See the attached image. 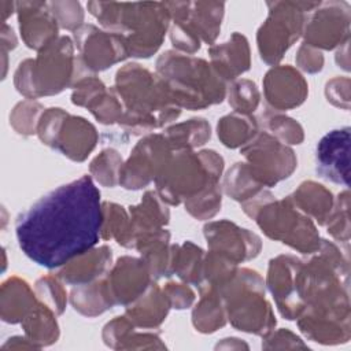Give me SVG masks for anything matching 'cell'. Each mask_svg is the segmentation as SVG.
<instances>
[{
  "label": "cell",
  "mask_w": 351,
  "mask_h": 351,
  "mask_svg": "<svg viewBox=\"0 0 351 351\" xmlns=\"http://www.w3.org/2000/svg\"><path fill=\"white\" fill-rule=\"evenodd\" d=\"M289 197L303 214L315 219L319 225L326 223L335 204L332 192L314 181H306L300 184Z\"/></svg>",
  "instance_id": "obj_26"
},
{
  "label": "cell",
  "mask_w": 351,
  "mask_h": 351,
  "mask_svg": "<svg viewBox=\"0 0 351 351\" xmlns=\"http://www.w3.org/2000/svg\"><path fill=\"white\" fill-rule=\"evenodd\" d=\"M156 74L181 108L200 110L221 103L226 82L204 59L167 51L156 60Z\"/></svg>",
  "instance_id": "obj_4"
},
{
  "label": "cell",
  "mask_w": 351,
  "mask_h": 351,
  "mask_svg": "<svg viewBox=\"0 0 351 351\" xmlns=\"http://www.w3.org/2000/svg\"><path fill=\"white\" fill-rule=\"evenodd\" d=\"M221 186L213 184L185 202V210L197 219L213 218L221 207Z\"/></svg>",
  "instance_id": "obj_38"
},
{
  "label": "cell",
  "mask_w": 351,
  "mask_h": 351,
  "mask_svg": "<svg viewBox=\"0 0 351 351\" xmlns=\"http://www.w3.org/2000/svg\"><path fill=\"white\" fill-rule=\"evenodd\" d=\"M259 97L261 95L255 82L250 80L234 81L229 86V104L236 112H254L259 104Z\"/></svg>",
  "instance_id": "obj_39"
},
{
  "label": "cell",
  "mask_w": 351,
  "mask_h": 351,
  "mask_svg": "<svg viewBox=\"0 0 351 351\" xmlns=\"http://www.w3.org/2000/svg\"><path fill=\"white\" fill-rule=\"evenodd\" d=\"M210 125L204 118H192L166 129L163 133L171 151L192 149L210 138Z\"/></svg>",
  "instance_id": "obj_30"
},
{
  "label": "cell",
  "mask_w": 351,
  "mask_h": 351,
  "mask_svg": "<svg viewBox=\"0 0 351 351\" xmlns=\"http://www.w3.org/2000/svg\"><path fill=\"white\" fill-rule=\"evenodd\" d=\"M350 192L348 189H344L339 193V196L335 199V204L332 208V213L326 221V229L328 233L337 241L344 243L348 245L350 241Z\"/></svg>",
  "instance_id": "obj_37"
},
{
  "label": "cell",
  "mask_w": 351,
  "mask_h": 351,
  "mask_svg": "<svg viewBox=\"0 0 351 351\" xmlns=\"http://www.w3.org/2000/svg\"><path fill=\"white\" fill-rule=\"evenodd\" d=\"M243 210L254 218L262 232L291 248L311 255L319 248V233L310 217L303 214L291 200H274L267 191H261L252 199L243 202Z\"/></svg>",
  "instance_id": "obj_5"
},
{
  "label": "cell",
  "mask_w": 351,
  "mask_h": 351,
  "mask_svg": "<svg viewBox=\"0 0 351 351\" xmlns=\"http://www.w3.org/2000/svg\"><path fill=\"white\" fill-rule=\"evenodd\" d=\"M321 1L267 3L269 15L261 25L256 41L261 58L267 64H277L289 47L302 36L306 19Z\"/></svg>",
  "instance_id": "obj_9"
},
{
  "label": "cell",
  "mask_w": 351,
  "mask_h": 351,
  "mask_svg": "<svg viewBox=\"0 0 351 351\" xmlns=\"http://www.w3.org/2000/svg\"><path fill=\"white\" fill-rule=\"evenodd\" d=\"M348 44L350 40L346 41L343 45H340L337 53H336V63L339 64V67L344 69L346 71L350 70V59H348Z\"/></svg>",
  "instance_id": "obj_45"
},
{
  "label": "cell",
  "mask_w": 351,
  "mask_h": 351,
  "mask_svg": "<svg viewBox=\"0 0 351 351\" xmlns=\"http://www.w3.org/2000/svg\"><path fill=\"white\" fill-rule=\"evenodd\" d=\"M111 248L101 245L90 248L60 267L58 277L70 285H82L106 276L111 266Z\"/></svg>",
  "instance_id": "obj_23"
},
{
  "label": "cell",
  "mask_w": 351,
  "mask_h": 351,
  "mask_svg": "<svg viewBox=\"0 0 351 351\" xmlns=\"http://www.w3.org/2000/svg\"><path fill=\"white\" fill-rule=\"evenodd\" d=\"M70 302L78 313L88 317L99 315L115 304L111 298L106 276L89 284L77 285V288L71 291Z\"/></svg>",
  "instance_id": "obj_27"
},
{
  "label": "cell",
  "mask_w": 351,
  "mask_h": 351,
  "mask_svg": "<svg viewBox=\"0 0 351 351\" xmlns=\"http://www.w3.org/2000/svg\"><path fill=\"white\" fill-rule=\"evenodd\" d=\"M350 78L336 77L326 82L325 96L329 103L341 110H350Z\"/></svg>",
  "instance_id": "obj_42"
},
{
  "label": "cell",
  "mask_w": 351,
  "mask_h": 351,
  "mask_svg": "<svg viewBox=\"0 0 351 351\" xmlns=\"http://www.w3.org/2000/svg\"><path fill=\"white\" fill-rule=\"evenodd\" d=\"M200 289V302L196 304L192 321L196 330L203 333L215 332L218 328H222L226 322V313L222 303V299L215 289L199 288Z\"/></svg>",
  "instance_id": "obj_28"
},
{
  "label": "cell",
  "mask_w": 351,
  "mask_h": 351,
  "mask_svg": "<svg viewBox=\"0 0 351 351\" xmlns=\"http://www.w3.org/2000/svg\"><path fill=\"white\" fill-rule=\"evenodd\" d=\"M56 314L44 303H37L25 317V330L29 339L40 343V346L51 344L59 337V326Z\"/></svg>",
  "instance_id": "obj_32"
},
{
  "label": "cell",
  "mask_w": 351,
  "mask_h": 351,
  "mask_svg": "<svg viewBox=\"0 0 351 351\" xmlns=\"http://www.w3.org/2000/svg\"><path fill=\"white\" fill-rule=\"evenodd\" d=\"M296 63L302 70L307 73H318L324 67V56L318 49L302 44L298 49Z\"/></svg>",
  "instance_id": "obj_44"
},
{
  "label": "cell",
  "mask_w": 351,
  "mask_h": 351,
  "mask_svg": "<svg viewBox=\"0 0 351 351\" xmlns=\"http://www.w3.org/2000/svg\"><path fill=\"white\" fill-rule=\"evenodd\" d=\"M125 112L118 122L132 134H144L170 123L181 114L158 74L137 63L118 70L115 86Z\"/></svg>",
  "instance_id": "obj_2"
},
{
  "label": "cell",
  "mask_w": 351,
  "mask_h": 351,
  "mask_svg": "<svg viewBox=\"0 0 351 351\" xmlns=\"http://www.w3.org/2000/svg\"><path fill=\"white\" fill-rule=\"evenodd\" d=\"M106 280L114 303L129 306L152 284V274L143 258L122 256L106 274Z\"/></svg>",
  "instance_id": "obj_19"
},
{
  "label": "cell",
  "mask_w": 351,
  "mask_h": 351,
  "mask_svg": "<svg viewBox=\"0 0 351 351\" xmlns=\"http://www.w3.org/2000/svg\"><path fill=\"white\" fill-rule=\"evenodd\" d=\"M262 185L252 177L247 163H236L223 178V191L232 199L247 202L259 193Z\"/></svg>",
  "instance_id": "obj_34"
},
{
  "label": "cell",
  "mask_w": 351,
  "mask_h": 351,
  "mask_svg": "<svg viewBox=\"0 0 351 351\" xmlns=\"http://www.w3.org/2000/svg\"><path fill=\"white\" fill-rule=\"evenodd\" d=\"M211 66L225 81H233L250 69V47L247 38L233 33L229 41L211 45L208 49Z\"/></svg>",
  "instance_id": "obj_22"
},
{
  "label": "cell",
  "mask_w": 351,
  "mask_h": 351,
  "mask_svg": "<svg viewBox=\"0 0 351 351\" xmlns=\"http://www.w3.org/2000/svg\"><path fill=\"white\" fill-rule=\"evenodd\" d=\"M262 125L273 133V137L284 144H300L304 138L303 128L299 122L274 110H267L262 114Z\"/></svg>",
  "instance_id": "obj_35"
},
{
  "label": "cell",
  "mask_w": 351,
  "mask_h": 351,
  "mask_svg": "<svg viewBox=\"0 0 351 351\" xmlns=\"http://www.w3.org/2000/svg\"><path fill=\"white\" fill-rule=\"evenodd\" d=\"M169 308L170 303L163 289L156 284H151L137 300L126 307V317L133 325L155 328L166 318Z\"/></svg>",
  "instance_id": "obj_25"
},
{
  "label": "cell",
  "mask_w": 351,
  "mask_h": 351,
  "mask_svg": "<svg viewBox=\"0 0 351 351\" xmlns=\"http://www.w3.org/2000/svg\"><path fill=\"white\" fill-rule=\"evenodd\" d=\"M77 81L78 62L74 43L67 36L43 48L37 59L21 63L15 74L16 89L30 99L59 93Z\"/></svg>",
  "instance_id": "obj_7"
},
{
  "label": "cell",
  "mask_w": 351,
  "mask_h": 351,
  "mask_svg": "<svg viewBox=\"0 0 351 351\" xmlns=\"http://www.w3.org/2000/svg\"><path fill=\"white\" fill-rule=\"evenodd\" d=\"M171 148L163 134H148L140 140L119 171V184L126 189H140L155 181Z\"/></svg>",
  "instance_id": "obj_14"
},
{
  "label": "cell",
  "mask_w": 351,
  "mask_h": 351,
  "mask_svg": "<svg viewBox=\"0 0 351 351\" xmlns=\"http://www.w3.org/2000/svg\"><path fill=\"white\" fill-rule=\"evenodd\" d=\"M78 60L88 73L101 71L129 56L128 41L123 34L104 32L95 25H82L74 32Z\"/></svg>",
  "instance_id": "obj_13"
},
{
  "label": "cell",
  "mask_w": 351,
  "mask_h": 351,
  "mask_svg": "<svg viewBox=\"0 0 351 351\" xmlns=\"http://www.w3.org/2000/svg\"><path fill=\"white\" fill-rule=\"evenodd\" d=\"M223 169V159L213 149L171 151L170 158L158 174L156 192L165 203L180 204L217 184Z\"/></svg>",
  "instance_id": "obj_6"
},
{
  "label": "cell",
  "mask_w": 351,
  "mask_h": 351,
  "mask_svg": "<svg viewBox=\"0 0 351 351\" xmlns=\"http://www.w3.org/2000/svg\"><path fill=\"white\" fill-rule=\"evenodd\" d=\"M350 126L330 130L317 144L315 171L319 177L350 186Z\"/></svg>",
  "instance_id": "obj_17"
},
{
  "label": "cell",
  "mask_w": 351,
  "mask_h": 351,
  "mask_svg": "<svg viewBox=\"0 0 351 351\" xmlns=\"http://www.w3.org/2000/svg\"><path fill=\"white\" fill-rule=\"evenodd\" d=\"M163 292L170 303V307L178 308V310L189 307L195 300V293L186 284L169 282L163 288Z\"/></svg>",
  "instance_id": "obj_43"
},
{
  "label": "cell",
  "mask_w": 351,
  "mask_h": 351,
  "mask_svg": "<svg viewBox=\"0 0 351 351\" xmlns=\"http://www.w3.org/2000/svg\"><path fill=\"white\" fill-rule=\"evenodd\" d=\"M129 214L136 241L148 233L163 229L170 217L165 202L155 191L145 192L140 204L130 207Z\"/></svg>",
  "instance_id": "obj_24"
},
{
  "label": "cell",
  "mask_w": 351,
  "mask_h": 351,
  "mask_svg": "<svg viewBox=\"0 0 351 351\" xmlns=\"http://www.w3.org/2000/svg\"><path fill=\"white\" fill-rule=\"evenodd\" d=\"M226 318L239 330L255 335L270 333L276 318L265 299L263 280L255 270L237 269L233 278L218 289Z\"/></svg>",
  "instance_id": "obj_8"
},
{
  "label": "cell",
  "mask_w": 351,
  "mask_h": 351,
  "mask_svg": "<svg viewBox=\"0 0 351 351\" xmlns=\"http://www.w3.org/2000/svg\"><path fill=\"white\" fill-rule=\"evenodd\" d=\"M252 177L263 186L288 178L298 166L295 152L267 132L258 133L241 148Z\"/></svg>",
  "instance_id": "obj_11"
},
{
  "label": "cell",
  "mask_w": 351,
  "mask_h": 351,
  "mask_svg": "<svg viewBox=\"0 0 351 351\" xmlns=\"http://www.w3.org/2000/svg\"><path fill=\"white\" fill-rule=\"evenodd\" d=\"M351 5L347 1H321L307 16L304 44L315 49H333L350 40Z\"/></svg>",
  "instance_id": "obj_12"
},
{
  "label": "cell",
  "mask_w": 351,
  "mask_h": 351,
  "mask_svg": "<svg viewBox=\"0 0 351 351\" xmlns=\"http://www.w3.org/2000/svg\"><path fill=\"white\" fill-rule=\"evenodd\" d=\"M16 7L19 11L21 34L29 48L41 51L59 38V25L52 15L48 3L23 1L18 3Z\"/></svg>",
  "instance_id": "obj_21"
},
{
  "label": "cell",
  "mask_w": 351,
  "mask_h": 351,
  "mask_svg": "<svg viewBox=\"0 0 351 351\" xmlns=\"http://www.w3.org/2000/svg\"><path fill=\"white\" fill-rule=\"evenodd\" d=\"M204 252L200 247L191 241H185L181 247L176 245L173 259V273H176L186 284H200L203 270Z\"/></svg>",
  "instance_id": "obj_33"
},
{
  "label": "cell",
  "mask_w": 351,
  "mask_h": 351,
  "mask_svg": "<svg viewBox=\"0 0 351 351\" xmlns=\"http://www.w3.org/2000/svg\"><path fill=\"white\" fill-rule=\"evenodd\" d=\"M88 10L101 26L123 34L129 55L136 58H149L158 51L171 21L165 3L89 1Z\"/></svg>",
  "instance_id": "obj_3"
},
{
  "label": "cell",
  "mask_w": 351,
  "mask_h": 351,
  "mask_svg": "<svg viewBox=\"0 0 351 351\" xmlns=\"http://www.w3.org/2000/svg\"><path fill=\"white\" fill-rule=\"evenodd\" d=\"M303 262L292 255H280L269 262L267 287L278 311L287 319H296L304 310L302 296Z\"/></svg>",
  "instance_id": "obj_15"
},
{
  "label": "cell",
  "mask_w": 351,
  "mask_h": 351,
  "mask_svg": "<svg viewBox=\"0 0 351 351\" xmlns=\"http://www.w3.org/2000/svg\"><path fill=\"white\" fill-rule=\"evenodd\" d=\"M173 26L180 27L197 41L213 44L219 34L225 4L217 1L165 3Z\"/></svg>",
  "instance_id": "obj_16"
},
{
  "label": "cell",
  "mask_w": 351,
  "mask_h": 351,
  "mask_svg": "<svg viewBox=\"0 0 351 351\" xmlns=\"http://www.w3.org/2000/svg\"><path fill=\"white\" fill-rule=\"evenodd\" d=\"M204 237L211 251L223 254L236 263L255 258L262 247L259 236L229 221L207 223Z\"/></svg>",
  "instance_id": "obj_18"
},
{
  "label": "cell",
  "mask_w": 351,
  "mask_h": 351,
  "mask_svg": "<svg viewBox=\"0 0 351 351\" xmlns=\"http://www.w3.org/2000/svg\"><path fill=\"white\" fill-rule=\"evenodd\" d=\"M263 92L271 110L282 111L300 106L307 97L308 85L292 66H276L265 75Z\"/></svg>",
  "instance_id": "obj_20"
},
{
  "label": "cell",
  "mask_w": 351,
  "mask_h": 351,
  "mask_svg": "<svg viewBox=\"0 0 351 351\" xmlns=\"http://www.w3.org/2000/svg\"><path fill=\"white\" fill-rule=\"evenodd\" d=\"M217 133L223 145L237 148L245 145L258 134V122L250 114L233 112L218 121Z\"/></svg>",
  "instance_id": "obj_29"
},
{
  "label": "cell",
  "mask_w": 351,
  "mask_h": 351,
  "mask_svg": "<svg viewBox=\"0 0 351 351\" xmlns=\"http://www.w3.org/2000/svg\"><path fill=\"white\" fill-rule=\"evenodd\" d=\"M122 158L114 148L103 149L90 163L89 171L93 178L103 186L112 188L119 184V171L122 167Z\"/></svg>",
  "instance_id": "obj_36"
},
{
  "label": "cell",
  "mask_w": 351,
  "mask_h": 351,
  "mask_svg": "<svg viewBox=\"0 0 351 351\" xmlns=\"http://www.w3.org/2000/svg\"><path fill=\"white\" fill-rule=\"evenodd\" d=\"M101 223L100 191L85 174L48 192L19 214L15 234L30 261L58 269L99 243Z\"/></svg>",
  "instance_id": "obj_1"
},
{
  "label": "cell",
  "mask_w": 351,
  "mask_h": 351,
  "mask_svg": "<svg viewBox=\"0 0 351 351\" xmlns=\"http://www.w3.org/2000/svg\"><path fill=\"white\" fill-rule=\"evenodd\" d=\"M37 298L55 314H62L66 307L67 296L58 278L47 276L36 282Z\"/></svg>",
  "instance_id": "obj_40"
},
{
  "label": "cell",
  "mask_w": 351,
  "mask_h": 351,
  "mask_svg": "<svg viewBox=\"0 0 351 351\" xmlns=\"http://www.w3.org/2000/svg\"><path fill=\"white\" fill-rule=\"evenodd\" d=\"M101 239H115L118 244L126 248L136 245L130 217L122 206L108 202L103 203Z\"/></svg>",
  "instance_id": "obj_31"
},
{
  "label": "cell",
  "mask_w": 351,
  "mask_h": 351,
  "mask_svg": "<svg viewBox=\"0 0 351 351\" xmlns=\"http://www.w3.org/2000/svg\"><path fill=\"white\" fill-rule=\"evenodd\" d=\"M37 134L43 144L56 148L77 162H82L97 143V132L90 122L82 117L70 115L62 108H49L43 112Z\"/></svg>",
  "instance_id": "obj_10"
},
{
  "label": "cell",
  "mask_w": 351,
  "mask_h": 351,
  "mask_svg": "<svg viewBox=\"0 0 351 351\" xmlns=\"http://www.w3.org/2000/svg\"><path fill=\"white\" fill-rule=\"evenodd\" d=\"M48 7L59 27L75 32L82 26L84 11L78 1H52Z\"/></svg>",
  "instance_id": "obj_41"
}]
</instances>
